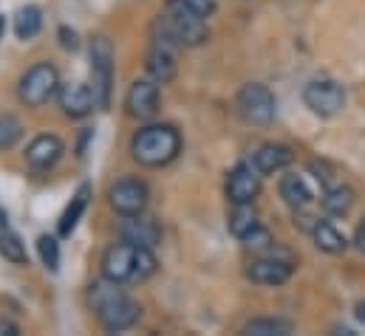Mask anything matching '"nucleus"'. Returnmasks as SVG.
<instances>
[{"instance_id":"obj_8","label":"nucleus","mask_w":365,"mask_h":336,"mask_svg":"<svg viewBox=\"0 0 365 336\" xmlns=\"http://www.w3.org/2000/svg\"><path fill=\"white\" fill-rule=\"evenodd\" d=\"M20 99L29 105V107H43L57 90H60V77H57V68L48 65V63H37L34 68H29L20 80Z\"/></svg>"},{"instance_id":"obj_31","label":"nucleus","mask_w":365,"mask_h":336,"mask_svg":"<svg viewBox=\"0 0 365 336\" xmlns=\"http://www.w3.org/2000/svg\"><path fill=\"white\" fill-rule=\"evenodd\" d=\"M354 243H357V249H360V252H365V218H363V224L357 226V235H354Z\"/></svg>"},{"instance_id":"obj_19","label":"nucleus","mask_w":365,"mask_h":336,"mask_svg":"<svg viewBox=\"0 0 365 336\" xmlns=\"http://www.w3.org/2000/svg\"><path fill=\"white\" fill-rule=\"evenodd\" d=\"M312 235H314V243H317V249L326 254H343L349 249V241H346V235L334 226V224H329V221H317L314 224V229H312Z\"/></svg>"},{"instance_id":"obj_32","label":"nucleus","mask_w":365,"mask_h":336,"mask_svg":"<svg viewBox=\"0 0 365 336\" xmlns=\"http://www.w3.org/2000/svg\"><path fill=\"white\" fill-rule=\"evenodd\" d=\"M357 317L365 322V303H360V305H357Z\"/></svg>"},{"instance_id":"obj_29","label":"nucleus","mask_w":365,"mask_h":336,"mask_svg":"<svg viewBox=\"0 0 365 336\" xmlns=\"http://www.w3.org/2000/svg\"><path fill=\"white\" fill-rule=\"evenodd\" d=\"M182 3L190 9V11L201 14V17H210V14H212V9H215V0H182Z\"/></svg>"},{"instance_id":"obj_2","label":"nucleus","mask_w":365,"mask_h":336,"mask_svg":"<svg viewBox=\"0 0 365 336\" xmlns=\"http://www.w3.org/2000/svg\"><path fill=\"white\" fill-rule=\"evenodd\" d=\"M156 271V257L153 249L133 246L128 241L113 243L102 257V277L125 285V283H145Z\"/></svg>"},{"instance_id":"obj_3","label":"nucleus","mask_w":365,"mask_h":336,"mask_svg":"<svg viewBox=\"0 0 365 336\" xmlns=\"http://www.w3.org/2000/svg\"><path fill=\"white\" fill-rule=\"evenodd\" d=\"M182 150V136L170 125H148L133 136L130 153L142 167H165Z\"/></svg>"},{"instance_id":"obj_28","label":"nucleus","mask_w":365,"mask_h":336,"mask_svg":"<svg viewBox=\"0 0 365 336\" xmlns=\"http://www.w3.org/2000/svg\"><path fill=\"white\" fill-rule=\"evenodd\" d=\"M241 243L247 246V249H252V252H264V249H269L274 241H272V232L267 229V226H255L252 232H247L244 238H241Z\"/></svg>"},{"instance_id":"obj_16","label":"nucleus","mask_w":365,"mask_h":336,"mask_svg":"<svg viewBox=\"0 0 365 336\" xmlns=\"http://www.w3.org/2000/svg\"><path fill=\"white\" fill-rule=\"evenodd\" d=\"M60 107H63V113L71 116V119H83V116H88L93 107H96L91 85H83V83L60 85Z\"/></svg>"},{"instance_id":"obj_5","label":"nucleus","mask_w":365,"mask_h":336,"mask_svg":"<svg viewBox=\"0 0 365 336\" xmlns=\"http://www.w3.org/2000/svg\"><path fill=\"white\" fill-rule=\"evenodd\" d=\"M113 85V46L108 37H96L91 43V93L99 110L110 105Z\"/></svg>"},{"instance_id":"obj_11","label":"nucleus","mask_w":365,"mask_h":336,"mask_svg":"<svg viewBox=\"0 0 365 336\" xmlns=\"http://www.w3.org/2000/svg\"><path fill=\"white\" fill-rule=\"evenodd\" d=\"M110 206L116 215H139L148 206V187L139 178H122L110 187Z\"/></svg>"},{"instance_id":"obj_17","label":"nucleus","mask_w":365,"mask_h":336,"mask_svg":"<svg viewBox=\"0 0 365 336\" xmlns=\"http://www.w3.org/2000/svg\"><path fill=\"white\" fill-rule=\"evenodd\" d=\"M119 235H122V241H128V243H133V246L153 249V246L159 243V235H162V232H159L156 221H150V218H145V215L139 212V215H128V218L122 221Z\"/></svg>"},{"instance_id":"obj_9","label":"nucleus","mask_w":365,"mask_h":336,"mask_svg":"<svg viewBox=\"0 0 365 336\" xmlns=\"http://www.w3.org/2000/svg\"><path fill=\"white\" fill-rule=\"evenodd\" d=\"M303 102L314 116L331 119V116H337L343 110L346 90L337 83H331V80H314V83H309L303 88Z\"/></svg>"},{"instance_id":"obj_7","label":"nucleus","mask_w":365,"mask_h":336,"mask_svg":"<svg viewBox=\"0 0 365 336\" xmlns=\"http://www.w3.org/2000/svg\"><path fill=\"white\" fill-rule=\"evenodd\" d=\"M235 110L247 125H269L274 119V96L267 85L250 83L235 96Z\"/></svg>"},{"instance_id":"obj_12","label":"nucleus","mask_w":365,"mask_h":336,"mask_svg":"<svg viewBox=\"0 0 365 336\" xmlns=\"http://www.w3.org/2000/svg\"><path fill=\"white\" fill-rule=\"evenodd\" d=\"M261 192V172L252 162H241L227 178V198L232 204H252Z\"/></svg>"},{"instance_id":"obj_25","label":"nucleus","mask_w":365,"mask_h":336,"mask_svg":"<svg viewBox=\"0 0 365 336\" xmlns=\"http://www.w3.org/2000/svg\"><path fill=\"white\" fill-rule=\"evenodd\" d=\"M0 254L14 263V266H26L29 263V254H26V243L14 235V232H0Z\"/></svg>"},{"instance_id":"obj_30","label":"nucleus","mask_w":365,"mask_h":336,"mask_svg":"<svg viewBox=\"0 0 365 336\" xmlns=\"http://www.w3.org/2000/svg\"><path fill=\"white\" fill-rule=\"evenodd\" d=\"M60 37H63V48H71V51H74V48L80 46V43H77V34L68 31V28H60Z\"/></svg>"},{"instance_id":"obj_14","label":"nucleus","mask_w":365,"mask_h":336,"mask_svg":"<svg viewBox=\"0 0 365 336\" xmlns=\"http://www.w3.org/2000/svg\"><path fill=\"white\" fill-rule=\"evenodd\" d=\"M63 153H66L63 142L57 136H51V133H43L26 147V164L34 172H46V169H51L63 159Z\"/></svg>"},{"instance_id":"obj_1","label":"nucleus","mask_w":365,"mask_h":336,"mask_svg":"<svg viewBox=\"0 0 365 336\" xmlns=\"http://www.w3.org/2000/svg\"><path fill=\"white\" fill-rule=\"evenodd\" d=\"M91 305L93 314L99 320V325L108 331V334H119V331H128L130 325L139 322V303L125 291L119 288V283L102 277L99 283L91 285Z\"/></svg>"},{"instance_id":"obj_20","label":"nucleus","mask_w":365,"mask_h":336,"mask_svg":"<svg viewBox=\"0 0 365 336\" xmlns=\"http://www.w3.org/2000/svg\"><path fill=\"white\" fill-rule=\"evenodd\" d=\"M88 198H91V187L83 184V187L74 192L71 204L66 206V212H63V218H60V235H63V238H68V235L77 229V224H80V218H83V212H86V206H88Z\"/></svg>"},{"instance_id":"obj_4","label":"nucleus","mask_w":365,"mask_h":336,"mask_svg":"<svg viewBox=\"0 0 365 336\" xmlns=\"http://www.w3.org/2000/svg\"><path fill=\"white\" fill-rule=\"evenodd\" d=\"M156 26H159L165 34H170L182 48L184 46H187V48L201 46V43L207 40V34H210L204 17L195 14V11H190L182 0H168V9H165V14L156 20Z\"/></svg>"},{"instance_id":"obj_18","label":"nucleus","mask_w":365,"mask_h":336,"mask_svg":"<svg viewBox=\"0 0 365 336\" xmlns=\"http://www.w3.org/2000/svg\"><path fill=\"white\" fill-rule=\"evenodd\" d=\"M294 162V153L286 147V145H264L255 150L252 156V164L258 167L261 175H272V172H280Z\"/></svg>"},{"instance_id":"obj_26","label":"nucleus","mask_w":365,"mask_h":336,"mask_svg":"<svg viewBox=\"0 0 365 336\" xmlns=\"http://www.w3.org/2000/svg\"><path fill=\"white\" fill-rule=\"evenodd\" d=\"M20 136H23V125L14 116L3 113L0 116V150H11L20 142Z\"/></svg>"},{"instance_id":"obj_21","label":"nucleus","mask_w":365,"mask_h":336,"mask_svg":"<svg viewBox=\"0 0 365 336\" xmlns=\"http://www.w3.org/2000/svg\"><path fill=\"white\" fill-rule=\"evenodd\" d=\"M258 224H261V221H258V212H255L252 204H232V212H230L227 226H230V232H232L238 241H241L247 232H252Z\"/></svg>"},{"instance_id":"obj_22","label":"nucleus","mask_w":365,"mask_h":336,"mask_svg":"<svg viewBox=\"0 0 365 336\" xmlns=\"http://www.w3.org/2000/svg\"><path fill=\"white\" fill-rule=\"evenodd\" d=\"M40 28H43V11H40V6H23L17 11V17H14V34L20 40H31V37L40 34Z\"/></svg>"},{"instance_id":"obj_6","label":"nucleus","mask_w":365,"mask_h":336,"mask_svg":"<svg viewBox=\"0 0 365 336\" xmlns=\"http://www.w3.org/2000/svg\"><path fill=\"white\" fill-rule=\"evenodd\" d=\"M179 48H182V46H179L170 34H165V31L156 26L153 43H150V51H148V63H145L150 80L165 85L176 77V71H179Z\"/></svg>"},{"instance_id":"obj_23","label":"nucleus","mask_w":365,"mask_h":336,"mask_svg":"<svg viewBox=\"0 0 365 336\" xmlns=\"http://www.w3.org/2000/svg\"><path fill=\"white\" fill-rule=\"evenodd\" d=\"M323 206H326L329 215H346L354 206V192L343 184H334L323 192Z\"/></svg>"},{"instance_id":"obj_10","label":"nucleus","mask_w":365,"mask_h":336,"mask_svg":"<svg viewBox=\"0 0 365 336\" xmlns=\"http://www.w3.org/2000/svg\"><path fill=\"white\" fill-rule=\"evenodd\" d=\"M280 198L292 209H309L317 198H323V184L306 172H289L280 178Z\"/></svg>"},{"instance_id":"obj_33","label":"nucleus","mask_w":365,"mask_h":336,"mask_svg":"<svg viewBox=\"0 0 365 336\" xmlns=\"http://www.w3.org/2000/svg\"><path fill=\"white\" fill-rule=\"evenodd\" d=\"M3 28H6V26H3V17H0V37H3Z\"/></svg>"},{"instance_id":"obj_15","label":"nucleus","mask_w":365,"mask_h":336,"mask_svg":"<svg viewBox=\"0 0 365 336\" xmlns=\"http://www.w3.org/2000/svg\"><path fill=\"white\" fill-rule=\"evenodd\" d=\"M247 277L258 285H283L292 277V263L280 257H258L247 266Z\"/></svg>"},{"instance_id":"obj_24","label":"nucleus","mask_w":365,"mask_h":336,"mask_svg":"<svg viewBox=\"0 0 365 336\" xmlns=\"http://www.w3.org/2000/svg\"><path fill=\"white\" fill-rule=\"evenodd\" d=\"M244 334L250 336H283L292 334V322L289 320H277V317H261L244 325Z\"/></svg>"},{"instance_id":"obj_27","label":"nucleus","mask_w":365,"mask_h":336,"mask_svg":"<svg viewBox=\"0 0 365 336\" xmlns=\"http://www.w3.org/2000/svg\"><path fill=\"white\" fill-rule=\"evenodd\" d=\"M37 252H40V260H43V266H46L48 271H57V268H60V243H57V238L40 235Z\"/></svg>"},{"instance_id":"obj_13","label":"nucleus","mask_w":365,"mask_h":336,"mask_svg":"<svg viewBox=\"0 0 365 336\" xmlns=\"http://www.w3.org/2000/svg\"><path fill=\"white\" fill-rule=\"evenodd\" d=\"M125 107L133 119H153L159 110V83L156 80H136L128 90Z\"/></svg>"}]
</instances>
